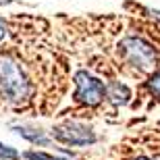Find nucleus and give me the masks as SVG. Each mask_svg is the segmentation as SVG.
<instances>
[{
    "label": "nucleus",
    "instance_id": "obj_1",
    "mask_svg": "<svg viewBox=\"0 0 160 160\" xmlns=\"http://www.w3.org/2000/svg\"><path fill=\"white\" fill-rule=\"evenodd\" d=\"M0 94L15 104L25 102L31 94L29 79L11 54H0Z\"/></svg>",
    "mask_w": 160,
    "mask_h": 160
},
{
    "label": "nucleus",
    "instance_id": "obj_8",
    "mask_svg": "<svg viewBox=\"0 0 160 160\" xmlns=\"http://www.w3.org/2000/svg\"><path fill=\"white\" fill-rule=\"evenodd\" d=\"M146 88H148L150 94L154 96H160V71H156L152 77H150V81L146 83Z\"/></svg>",
    "mask_w": 160,
    "mask_h": 160
},
{
    "label": "nucleus",
    "instance_id": "obj_12",
    "mask_svg": "<svg viewBox=\"0 0 160 160\" xmlns=\"http://www.w3.org/2000/svg\"><path fill=\"white\" fill-rule=\"evenodd\" d=\"M8 2H11V0H0V4H8Z\"/></svg>",
    "mask_w": 160,
    "mask_h": 160
},
{
    "label": "nucleus",
    "instance_id": "obj_7",
    "mask_svg": "<svg viewBox=\"0 0 160 160\" xmlns=\"http://www.w3.org/2000/svg\"><path fill=\"white\" fill-rule=\"evenodd\" d=\"M25 158L29 160H69V158H62V156H52V154H46V152H25Z\"/></svg>",
    "mask_w": 160,
    "mask_h": 160
},
{
    "label": "nucleus",
    "instance_id": "obj_9",
    "mask_svg": "<svg viewBox=\"0 0 160 160\" xmlns=\"http://www.w3.org/2000/svg\"><path fill=\"white\" fill-rule=\"evenodd\" d=\"M0 158H19V152H17V150H12L11 146L0 143Z\"/></svg>",
    "mask_w": 160,
    "mask_h": 160
},
{
    "label": "nucleus",
    "instance_id": "obj_3",
    "mask_svg": "<svg viewBox=\"0 0 160 160\" xmlns=\"http://www.w3.org/2000/svg\"><path fill=\"white\" fill-rule=\"evenodd\" d=\"M75 85H77L75 98H77V102H81L85 106H98L106 98V85L98 77L89 75L88 71L75 73Z\"/></svg>",
    "mask_w": 160,
    "mask_h": 160
},
{
    "label": "nucleus",
    "instance_id": "obj_11",
    "mask_svg": "<svg viewBox=\"0 0 160 160\" xmlns=\"http://www.w3.org/2000/svg\"><path fill=\"white\" fill-rule=\"evenodd\" d=\"M135 160H160V158H148V156H139V158H135Z\"/></svg>",
    "mask_w": 160,
    "mask_h": 160
},
{
    "label": "nucleus",
    "instance_id": "obj_4",
    "mask_svg": "<svg viewBox=\"0 0 160 160\" xmlns=\"http://www.w3.org/2000/svg\"><path fill=\"white\" fill-rule=\"evenodd\" d=\"M52 137L67 143V146H89V143L96 142V135L92 131V127H88L83 123H75V121L56 125L52 129Z\"/></svg>",
    "mask_w": 160,
    "mask_h": 160
},
{
    "label": "nucleus",
    "instance_id": "obj_2",
    "mask_svg": "<svg viewBox=\"0 0 160 160\" xmlns=\"http://www.w3.org/2000/svg\"><path fill=\"white\" fill-rule=\"evenodd\" d=\"M119 52L139 71H152L156 67V50L142 38H125L119 44Z\"/></svg>",
    "mask_w": 160,
    "mask_h": 160
},
{
    "label": "nucleus",
    "instance_id": "obj_6",
    "mask_svg": "<svg viewBox=\"0 0 160 160\" xmlns=\"http://www.w3.org/2000/svg\"><path fill=\"white\" fill-rule=\"evenodd\" d=\"M17 133L19 135H23L25 139H29L33 143H46L48 139L42 135V131H36V129H27V127H17Z\"/></svg>",
    "mask_w": 160,
    "mask_h": 160
},
{
    "label": "nucleus",
    "instance_id": "obj_5",
    "mask_svg": "<svg viewBox=\"0 0 160 160\" xmlns=\"http://www.w3.org/2000/svg\"><path fill=\"white\" fill-rule=\"evenodd\" d=\"M106 98L112 104H117V106H123V104H127L131 98V89L127 88V85H123L121 81H112L106 85Z\"/></svg>",
    "mask_w": 160,
    "mask_h": 160
},
{
    "label": "nucleus",
    "instance_id": "obj_10",
    "mask_svg": "<svg viewBox=\"0 0 160 160\" xmlns=\"http://www.w3.org/2000/svg\"><path fill=\"white\" fill-rule=\"evenodd\" d=\"M6 36H8V29H6V23H4V19L0 17V44L6 40Z\"/></svg>",
    "mask_w": 160,
    "mask_h": 160
}]
</instances>
